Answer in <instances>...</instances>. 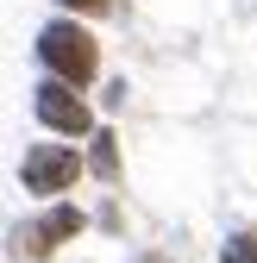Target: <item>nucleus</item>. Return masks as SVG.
Here are the masks:
<instances>
[{
  "label": "nucleus",
  "mask_w": 257,
  "mask_h": 263,
  "mask_svg": "<svg viewBox=\"0 0 257 263\" xmlns=\"http://www.w3.org/2000/svg\"><path fill=\"white\" fill-rule=\"evenodd\" d=\"M38 69L50 76V82H69V88H88L94 82V69H101V44H94V31L82 25V19H44L38 25Z\"/></svg>",
  "instance_id": "obj_1"
},
{
  "label": "nucleus",
  "mask_w": 257,
  "mask_h": 263,
  "mask_svg": "<svg viewBox=\"0 0 257 263\" xmlns=\"http://www.w3.org/2000/svg\"><path fill=\"white\" fill-rule=\"evenodd\" d=\"M76 176H82V151L76 144H25V157H19L25 194H38V201H50V207H57V194L76 188Z\"/></svg>",
  "instance_id": "obj_2"
},
{
  "label": "nucleus",
  "mask_w": 257,
  "mask_h": 263,
  "mask_svg": "<svg viewBox=\"0 0 257 263\" xmlns=\"http://www.w3.org/2000/svg\"><path fill=\"white\" fill-rule=\"evenodd\" d=\"M31 113H38V125L50 132V138H69V144L94 132V113L82 101V88L50 82V76H38V88H31Z\"/></svg>",
  "instance_id": "obj_3"
},
{
  "label": "nucleus",
  "mask_w": 257,
  "mask_h": 263,
  "mask_svg": "<svg viewBox=\"0 0 257 263\" xmlns=\"http://www.w3.org/2000/svg\"><path fill=\"white\" fill-rule=\"evenodd\" d=\"M82 232V207H69V201H57V207H44L38 219H25V226H13V238H7V257H31V263H44L57 245H69Z\"/></svg>",
  "instance_id": "obj_4"
},
{
  "label": "nucleus",
  "mask_w": 257,
  "mask_h": 263,
  "mask_svg": "<svg viewBox=\"0 0 257 263\" xmlns=\"http://www.w3.org/2000/svg\"><path fill=\"white\" fill-rule=\"evenodd\" d=\"M88 144H94V151H88V170L101 176V182H113V176H119V138H113V132H94Z\"/></svg>",
  "instance_id": "obj_5"
},
{
  "label": "nucleus",
  "mask_w": 257,
  "mask_h": 263,
  "mask_svg": "<svg viewBox=\"0 0 257 263\" xmlns=\"http://www.w3.org/2000/svg\"><path fill=\"white\" fill-rule=\"evenodd\" d=\"M219 263H257V232H251V226L226 232V245H219Z\"/></svg>",
  "instance_id": "obj_6"
},
{
  "label": "nucleus",
  "mask_w": 257,
  "mask_h": 263,
  "mask_svg": "<svg viewBox=\"0 0 257 263\" xmlns=\"http://www.w3.org/2000/svg\"><path fill=\"white\" fill-rule=\"evenodd\" d=\"M107 7H113V0H57L63 19H76V13H107Z\"/></svg>",
  "instance_id": "obj_7"
},
{
  "label": "nucleus",
  "mask_w": 257,
  "mask_h": 263,
  "mask_svg": "<svg viewBox=\"0 0 257 263\" xmlns=\"http://www.w3.org/2000/svg\"><path fill=\"white\" fill-rule=\"evenodd\" d=\"M125 94H132V88H125V76H113V82H107V94H101V107H107V113H119V107H125Z\"/></svg>",
  "instance_id": "obj_8"
}]
</instances>
